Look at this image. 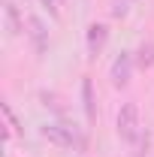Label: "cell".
Listing matches in <instances>:
<instances>
[{
  "instance_id": "obj_6",
  "label": "cell",
  "mask_w": 154,
  "mask_h": 157,
  "mask_svg": "<svg viewBox=\"0 0 154 157\" xmlns=\"http://www.w3.org/2000/svg\"><path fill=\"white\" fill-rule=\"evenodd\" d=\"M133 60H136V67H139V70H151V67H154V42H151V39L139 42Z\"/></svg>"
},
{
  "instance_id": "obj_9",
  "label": "cell",
  "mask_w": 154,
  "mask_h": 157,
  "mask_svg": "<svg viewBox=\"0 0 154 157\" xmlns=\"http://www.w3.org/2000/svg\"><path fill=\"white\" fill-rule=\"evenodd\" d=\"M0 109H3V115H6V121H9V130H18V118H15V112H12V106L3 103Z\"/></svg>"
},
{
  "instance_id": "obj_3",
  "label": "cell",
  "mask_w": 154,
  "mask_h": 157,
  "mask_svg": "<svg viewBox=\"0 0 154 157\" xmlns=\"http://www.w3.org/2000/svg\"><path fill=\"white\" fill-rule=\"evenodd\" d=\"M133 55L130 52H121L112 63V70H109V78H112V85L115 88H127V82H130V73H133Z\"/></svg>"
},
{
  "instance_id": "obj_1",
  "label": "cell",
  "mask_w": 154,
  "mask_h": 157,
  "mask_svg": "<svg viewBox=\"0 0 154 157\" xmlns=\"http://www.w3.org/2000/svg\"><path fill=\"white\" fill-rule=\"evenodd\" d=\"M118 136L124 142H136L142 136V127H139V106L136 103H124L121 112H118Z\"/></svg>"
},
{
  "instance_id": "obj_7",
  "label": "cell",
  "mask_w": 154,
  "mask_h": 157,
  "mask_svg": "<svg viewBox=\"0 0 154 157\" xmlns=\"http://www.w3.org/2000/svg\"><path fill=\"white\" fill-rule=\"evenodd\" d=\"M27 27H30V39H33V45H37V52H45V24L37 18V15H30L27 18Z\"/></svg>"
},
{
  "instance_id": "obj_10",
  "label": "cell",
  "mask_w": 154,
  "mask_h": 157,
  "mask_svg": "<svg viewBox=\"0 0 154 157\" xmlns=\"http://www.w3.org/2000/svg\"><path fill=\"white\" fill-rule=\"evenodd\" d=\"M112 15H127V6H124V3H115V9H112Z\"/></svg>"
},
{
  "instance_id": "obj_2",
  "label": "cell",
  "mask_w": 154,
  "mask_h": 157,
  "mask_svg": "<svg viewBox=\"0 0 154 157\" xmlns=\"http://www.w3.org/2000/svg\"><path fill=\"white\" fill-rule=\"evenodd\" d=\"M42 136L48 139V142H55V145H60V148L82 145V139L76 136V130L67 127V124H45V127H42Z\"/></svg>"
},
{
  "instance_id": "obj_5",
  "label": "cell",
  "mask_w": 154,
  "mask_h": 157,
  "mask_svg": "<svg viewBox=\"0 0 154 157\" xmlns=\"http://www.w3.org/2000/svg\"><path fill=\"white\" fill-rule=\"evenodd\" d=\"M82 103H85V118L88 124L97 121V100H94V82L91 78H82Z\"/></svg>"
},
{
  "instance_id": "obj_4",
  "label": "cell",
  "mask_w": 154,
  "mask_h": 157,
  "mask_svg": "<svg viewBox=\"0 0 154 157\" xmlns=\"http://www.w3.org/2000/svg\"><path fill=\"white\" fill-rule=\"evenodd\" d=\"M106 39H109V27L106 24H91L88 27V58L94 60L100 52H103V45H106Z\"/></svg>"
},
{
  "instance_id": "obj_8",
  "label": "cell",
  "mask_w": 154,
  "mask_h": 157,
  "mask_svg": "<svg viewBox=\"0 0 154 157\" xmlns=\"http://www.w3.org/2000/svg\"><path fill=\"white\" fill-rule=\"evenodd\" d=\"M6 27H9V33H12V36H18L21 30H24L21 15H18V6H15L12 0H6Z\"/></svg>"
}]
</instances>
